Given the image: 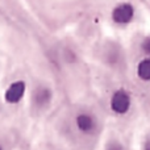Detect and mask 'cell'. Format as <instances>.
Here are the masks:
<instances>
[{"instance_id":"6da1fadb","label":"cell","mask_w":150,"mask_h":150,"mask_svg":"<svg viewBox=\"0 0 150 150\" xmlns=\"http://www.w3.org/2000/svg\"><path fill=\"white\" fill-rule=\"evenodd\" d=\"M130 107H132V96L124 88H119L112 93L111 99H109V108L113 113L122 116L129 112Z\"/></svg>"},{"instance_id":"7a4b0ae2","label":"cell","mask_w":150,"mask_h":150,"mask_svg":"<svg viewBox=\"0 0 150 150\" xmlns=\"http://www.w3.org/2000/svg\"><path fill=\"white\" fill-rule=\"evenodd\" d=\"M134 7L130 3H120L112 9L111 17L117 25H128L134 18Z\"/></svg>"},{"instance_id":"3957f363","label":"cell","mask_w":150,"mask_h":150,"mask_svg":"<svg viewBox=\"0 0 150 150\" xmlns=\"http://www.w3.org/2000/svg\"><path fill=\"white\" fill-rule=\"evenodd\" d=\"M75 127L82 134H93L98 130V119L90 112H80L75 117Z\"/></svg>"},{"instance_id":"277c9868","label":"cell","mask_w":150,"mask_h":150,"mask_svg":"<svg viewBox=\"0 0 150 150\" xmlns=\"http://www.w3.org/2000/svg\"><path fill=\"white\" fill-rule=\"evenodd\" d=\"M26 91V83L24 80H16L11 83L9 87L5 90L4 99L8 104H17L18 101L23 100Z\"/></svg>"},{"instance_id":"5b68a950","label":"cell","mask_w":150,"mask_h":150,"mask_svg":"<svg viewBox=\"0 0 150 150\" xmlns=\"http://www.w3.org/2000/svg\"><path fill=\"white\" fill-rule=\"evenodd\" d=\"M52 98H53V93L52 91L49 90V88L46 87H40L36 90V92H34L33 95V100L34 103H36V105L38 107H46L49 105L50 103H52Z\"/></svg>"},{"instance_id":"8992f818","label":"cell","mask_w":150,"mask_h":150,"mask_svg":"<svg viewBox=\"0 0 150 150\" xmlns=\"http://www.w3.org/2000/svg\"><path fill=\"white\" fill-rule=\"evenodd\" d=\"M137 76L142 82H150V57H145L137 65Z\"/></svg>"},{"instance_id":"52a82bcc","label":"cell","mask_w":150,"mask_h":150,"mask_svg":"<svg viewBox=\"0 0 150 150\" xmlns=\"http://www.w3.org/2000/svg\"><path fill=\"white\" fill-rule=\"evenodd\" d=\"M104 150H127V149H125V146L122 145L120 141L112 140V141H109V142L107 144V146H105V149Z\"/></svg>"},{"instance_id":"ba28073f","label":"cell","mask_w":150,"mask_h":150,"mask_svg":"<svg viewBox=\"0 0 150 150\" xmlns=\"http://www.w3.org/2000/svg\"><path fill=\"white\" fill-rule=\"evenodd\" d=\"M141 50H142L144 54H146L148 57H150V36L145 37L141 42Z\"/></svg>"},{"instance_id":"9c48e42d","label":"cell","mask_w":150,"mask_h":150,"mask_svg":"<svg viewBox=\"0 0 150 150\" xmlns=\"http://www.w3.org/2000/svg\"><path fill=\"white\" fill-rule=\"evenodd\" d=\"M142 150H150V140L145 141V144H144V148Z\"/></svg>"},{"instance_id":"30bf717a","label":"cell","mask_w":150,"mask_h":150,"mask_svg":"<svg viewBox=\"0 0 150 150\" xmlns=\"http://www.w3.org/2000/svg\"><path fill=\"white\" fill-rule=\"evenodd\" d=\"M0 150H5V149H4V146H3L1 144H0Z\"/></svg>"}]
</instances>
